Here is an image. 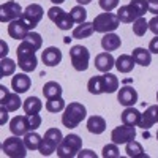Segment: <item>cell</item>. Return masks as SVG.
<instances>
[{"instance_id":"obj_49","label":"cell","mask_w":158,"mask_h":158,"mask_svg":"<svg viewBox=\"0 0 158 158\" xmlns=\"http://www.w3.org/2000/svg\"><path fill=\"white\" fill-rule=\"evenodd\" d=\"M76 2H77L79 5H82V6H84V5H89L92 0H76Z\"/></svg>"},{"instance_id":"obj_15","label":"cell","mask_w":158,"mask_h":158,"mask_svg":"<svg viewBox=\"0 0 158 158\" xmlns=\"http://www.w3.org/2000/svg\"><path fill=\"white\" fill-rule=\"evenodd\" d=\"M41 60L46 67H57L62 62V51L56 46H49L43 51L41 54Z\"/></svg>"},{"instance_id":"obj_14","label":"cell","mask_w":158,"mask_h":158,"mask_svg":"<svg viewBox=\"0 0 158 158\" xmlns=\"http://www.w3.org/2000/svg\"><path fill=\"white\" fill-rule=\"evenodd\" d=\"M32 87V79L30 76H27V73H18L16 76H13L11 79V89L13 92H16V94H25L29 89Z\"/></svg>"},{"instance_id":"obj_12","label":"cell","mask_w":158,"mask_h":158,"mask_svg":"<svg viewBox=\"0 0 158 158\" xmlns=\"http://www.w3.org/2000/svg\"><path fill=\"white\" fill-rule=\"evenodd\" d=\"M117 101L122 106L128 108V106H135L138 103V92L136 89H133L131 85H123L120 87V90L117 92Z\"/></svg>"},{"instance_id":"obj_3","label":"cell","mask_w":158,"mask_h":158,"mask_svg":"<svg viewBox=\"0 0 158 158\" xmlns=\"http://www.w3.org/2000/svg\"><path fill=\"white\" fill-rule=\"evenodd\" d=\"M81 149H82L81 136L71 133L62 139V142L59 144L56 152H57V156H60V158H74V156H77Z\"/></svg>"},{"instance_id":"obj_32","label":"cell","mask_w":158,"mask_h":158,"mask_svg":"<svg viewBox=\"0 0 158 158\" xmlns=\"http://www.w3.org/2000/svg\"><path fill=\"white\" fill-rule=\"evenodd\" d=\"M16 65L11 59L8 57H3L2 60H0V77H6V76H11V74H15L16 71Z\"/></svg>"},{"instance_id":"obj_43","label":"cell","mask_w":158,"mask_h":158,"mask_svg":"<svg viewBox=\"0 0 158 158\" xmlns=\"http://www.w3.org/2000/svg\"><path fill=\"white\" fill-rule=\"evenodd\" d=\"M147 11L153 16H158V0H147Z\"/></svg>"},{"instance_id":"obj_8","label":"cell","mask_w":158,"mask_h":158,"mask_svg":"<svg viewBox=\"0 0 158 158\" xmlns=\"http://www.w3.org/2000/svg\"><path fill=\"white\" fill-rule=\"evenodd\" d=\"M44 16V10L41 5L38 3H30L27 8L24 10L22 16H21V21L27 25L29 30H35V27L38 25V22L43 19Z\"/></svg>"},{"instance_id":"obj_22","label":"cell","mask_w":158,"mask_h":158,"mask_svg":"<svg viewBox=\"0 0 158 158\" xmlns=\"http://www.w3.org/2000/svg\"><path fill=\"white\" fill-rule=\"evenodd\" d=\"M117 18H118V21L123 22V24H131V22H135L139 16H138V13L135 11V8L128 3V5H122L120 8H118Z\"/></svg>"},{"instance_id":"obj_4","label":"cell","mask_w":158,"mask_h":158,"mask_svg":"<svg viewBox=\"0 0 158 158\" xmlns=\"http://www.w3.org/2000/svg\"><path fill=\"white\" fill-rule=\"evenodd\" d=\"M118 25H120V21H118L117 15H114V13H108V11H104V13H101V15L95 16V19H94V30L97 33H103V35L117 30Z\"/></svg>"},{"instance_id":"obj_27","label":"cell","mask_w":158,"mask_h":158,"mask_svg":"<svg viewBox=\"0 0 158 158\" xmlns=\"http://www.w3.org/2000/svg\"><path fill=\"white\" fill-rule=\"evenodd\" d=\"M22 109L25 114H40V111L43 109V103L38 97H29L27 100H24Z\"/></svg>"},{"instance_id":"obj_50","label":"cell","mask_w":158,"mask_h":158,"mask_svg":"<svg viewBox=\"0 0 158 158\" xmlns=\"http://www.w3.org/2000/svg\"><path fill=\"white\" fill-rule=\"evenodd\" d=\"M51 2L54 3V5H62V3L65 2V0H51Z\"/></svg>"},{"instance_id":"obj_46","label":"cell","mask_w":158,"mask_h":158,"mask_svg":"<svg viewBox=\"0 0 158 158\" xmlns=\"http://www.w3.org/2000/svg\"><path fill=\"white\" fill-rule=\"evenodd\" d=\"M77 156H79V158H84V156H90V158H97V153H95L94 150H89V149H85V150H79Z\"/></svg>"},{"instance_id":"obj_45","label":"cell","mask_w":158,"mask_h":158,"mask_svg":"<svg viewBox=\"0 0 158 158\" xmlns=\"http://www.w3.org/2000/svg\"><path fill=\"white\" fill-rule=\"evenodd\" d=\"M149 51L152 52V54H158V35H155V38L150 40V43H149Z\"/></svg>"},{"instance_id":"obj_31","label":"cell","mask_w":158,"mask_h":158,"mask_svg":"<svg viewBox=\"0 0 158 158\" xmlns=\"http://www.w3.org/2000/svg\"><path fill=\"white\" fill-rule=\"evenodd\" d=\"M87 90L92 95H101L104 94L103 90V77L101 76H92L87 82Z\"/></svg>"},{"instance_id":"obj_11","label":"cell","mask_w":158,"mask_h":158,"mask_svg":"<svg viewBox=\"0 0 158 158\" xmlns=\"http://www.w3.org/2000/svg\"><path fill=\"white\" fill-rule=\"evenodd\" d=\"M22 13L24 10L21 8V5L18 2H6L3 3L2 6H0V21H2L3 24H10L11 21H15V19H19L22 16Z\"/></svg>"},{"instance_id":"obj_17","label":"cell","mask_w":158,"mask_h":158,"mask_svg":"<svg viewBox=\"0 0 158 158\" xmlns=\"http://www.w3.org/2000/svg\"><path fill=\"white\" fill-rule=\"evenodd\" d=\"M115 67V59L111 52H101L95 57V68L101 73H108Z\"/></svg>"},{"instance_id":"obj_42","label":"cell","mask_w":158,"mask_h":158,"mask_svg":"<svg viewBox=\"0 0 158 158\" xmlns=\"http://www.w3.org/2000/svg\"><path fill=\"white\" fill-rule=\"evenodd\" d=\"M27 118H29V125L32 131H36L41 127V115L40 114H27Z\"/></svg>"},{"instance_id":"obj_21","label":"cell","mask_w":158,"mask_h":158,"mask_svg":"<svg viewBox=\"0 0 158 158\" xmlns=\"http://www.w3.org/2000/svg\"><path fill=\"white\" fill-rule=\"evenodd\" d=\"M135 65H136V62H135L133 56L122 54L120 57L115 59V68H117L118 73H123V74L131 73V71H133V68H135Z\"/></svg>"},{"instance_id":"obj_44","label":"cell","mask_w":158,"mask_h":158,"mask_svg":"<svg viewBox=\"0 0 158 158\" xmlns=\"http://www.w3.org/2000/svg\"><path fill=\"white\" fill-rule=\"evenodd\" d=\"M149 30L153 32L155 35H158V16H153V18L149 21Z\"/></svg>"},{"instance_id":"obj_52","label":"cell","mask_w":158,"mask_h":158,"mask_svg":"<svg viewBox=\"0 0 158 158\" xmlns=\"http://www.w3.org/2000/svg\"><path fill=\"white\" fill-rule=\"evenodd\" d=\"M156 139H158V131H156Z\"/></svg>"},{"instance_id":"obj_5","label":"cell","mask_w":158,"mask_h":158,"mask_svg":"<svg viewBox=\"0 0 158 158\" xmlns=\"http://www.w3.org/2000/svg\"><path fill=\"white\" fill-rule=\"evenodd\" d=\"M21 136H16L13 135L11 138H6L2 144V152L6 155V156H11V158H24L27 156V146H25L24 139H19Z\"/></svg>"},{"instance_id":"obj_1","label":"cell","mask_w":158,"mask_h":158,"mask_svg":"<svg viewBox=\"0 0 158 158\" xmlns=\"http://www.w3.org/2000/svg\"><path fill=\"white\" fill-rule=\"evenodd\" d=\"M36 49L29 43L22 40L21 44L16 49V54H18V65L19 68L24 73H32L36 70V65H38V59H36Z\"/></svg>"},{"instance_id":"obj_36","label":"cell","mask_w":158,"mask_h":158,"mask_svg":"<svg viewBox=\"0 0 158 158\" xmlns=\"http://www.w3.org/2000/svg\"><path fill=\"white\" fill-rule=\"evenodd\" d=\"M57 150V146L54 142H52L51 139H48V138H43V141H41V144H40V149H38V152L41 153L43 156H49V155H52Z\"/></svg>"},{"instance_id":"obj_37","label":"cell","mask_w":158,"mask_h":158,"mask_svg":"<svg viewBox=\"0 0 158 158\" xmlns=\"http://www.w3.org/2000/svg\"><path fill=\"white\" fill-rule=\"evenodd\" d=\"M25 41H29L36 51H40L41 49V44H43V38H41V35L40 33H36L35 30H30L29 33H27V36L24 38Z\"/></svg>"},{"instance_id":"obj_18","label":"cell","mask_w":158,"mask_h":158,"mask_svg":"<svg viewBox=\"0 0 158 158\" xmlns=\"http://www.w3.org/2000/svg\"><path fill=\"white\" fill-rule=\"evenodd\" d=\"M158 120V104H152L146 109V112H142L141 122L138 127L144 128V130H150Z\"/></svg>"},{"instance_id":"obj_35","label":"cell","mask_w":158,"mask_h":158,"mask_svg":"<svg viewBox=\"0 0 158 158\" xmlns=\"http://www.w3.org/2000/svg\"><path fill=\"white\" fill-rule=\"evenodd\" d=\"M70 15H71L74 24H82V22H85V19H87V11H85V8H84L82 5L73 6L71 11H70Z\"/></svg>"},{"instance_id":"obj_51","label":"cell","mask_w":158,"mask_h":158,"mask_svg":"<svg viewBox=\"0 0 158 158\" xmlns=\"http://www.w3.org/2000/svg\"><path fill=\"white\" fill-rule=\"evenodd\" d=\"M156 101H158V92H156Z\"/></svg>"},{"instance_id":"obj_30","label":"cell","mask_w":158,"mask_h":158,"mask_svg":"<svg viewBox=\"0 0 158 158\" xmlns=\"http://www.w3.org/2000/svg\"><path fill=\"white\" fill-rule=\"evenodd\" d=\"M41 141H43V138L36 131H29L27 135H24V142H25V146H27L29 150H38Z\"/></svg>"},{"instance_id":"obj_26","label":"cell","mask_w":158,"mask_h":158,"mask_svg":"<svg viewBox=\"0 0 158 158\" xmlns=\"http://www.w3.org/2000/svg\"><path fill=\"white\" fill-rule=\"evenodd\" d=\"M103 77V90L104 94H114V92H117L118 89V77L112 73H103L101 74Z\"/></svg>"},{"instance_id":"obj_41","label":"cell","mask_w":158,"mask_h":158,"mask_svg":"<svg viewBox=\"0 0 158 158\" xmlns=\"http://www.w3.org/2000/svg\"><path fill=\"white\" fill-rule=\"evenodd\" d=\"M118 2H120V0H98V5H100L101 10L111 13L114 8L118 6Z\"/></svg>"},{"instance_id":"obj_2","label":"cell","mask_w":158,"mask_h":158,"mask_svg":"<svg viewBox=\"0 0 158 158\" xmlns=\"http://www.w3.org/2000/svg\"><path fill=\"white\" fill-rule=\"evenodd\" d=\"M85 117H87L85 106H84L82 103L73 101V103H70L68 106L63 109L62 123H63V127H67V128H76Z\"/></svg>"},{"instance_id":"obj_10","label":"cell","mask_w":158,"mask_h":158,"mask_svg":"<svg viewBox=\"0 0 158 158\" xmlns=\"http://www.w3.org/2000/svg\"><path fill=\"white\" fill-rule=\"evenodd\" d=\"M0 106H5L10 112H13L22 106V100L19 98V94L10 92L5 85H0Z\"/></svg>"},{"instance_id":"obj_13","label":"cell","mask_w":158,"mask_h":158,"mask_svg":"<svg viewBox=\"0 0 158 158\" xmlns=\"http://www.w3.org/2000/svg\"><path fill=\"white\" fill-rule=\"evenodd\" d=\"M10 131L13 135H16V136H24V135H27L30 130V125H29V118H27V114L25 115H16V117H13L11 118V122H10Z\"/></svg>"},{"instance_id":"obj_29","label":"cell","mask_w":158,"mask_h":158,"mask_svg":"<svg viewBox=\"0 0 158 158\" xmlns=\"http://www.w3.org/2000/svg\"><path fill=\"white\" fill-rule=\"evenodd\" d=\"M62 92H63L62 85H60L59 82H56V81H49V82H46L44 87H43V95H44L46 100L62 97Z\"/></svg>"},{"instance_id":"obj_34","label":"cell","mask_w":158,"mask_h":158,"mask_svg":"<svg viewBox=\"0 0 158 158\" xmlns=\"http://www.w3.org/2000/svg\"><path fill=\"white\" fill-rule=\"evenodd\" d=\"M149 30V21H146V18L141 16L133 22V33L136 36H144L146 32Z\"/></svg>"},{"instance_id":"obj_25","label":"cell","mask_w":158,"mask_h":158,"mask_svg":"<svg viewBox=\"0 0 158 158\" xmlns=\"http://www.w3.org/2000/svg\"><path fill=\"white\" fill-rule=\"evenodd\" d=\"M125 152H127V156H130V158H147L149 156L144 152L142 146L135 139L125 144Z\"/></svg>"},{"instance_id":"obj_47","label":"cell","mask_w":158,"mask_h":158,"mask_svg":"<svg viewBox=\"0 0 158 158\" xmlns=\"http://www.w3.org/2000/svg\"><path fill=\"white\" fill-rule=\"evenodd\" d=\"M0 109H2V120H0V123H2V125H5L6 123V118H8V109L5 108V106H0Z\"/></svg>"},{"instance_id":"obj_28","label":"cell","mask_w":158,"mask_h":158,"mask_svg":"<svg viewBox=\"0 0 158 158\" xmlns=\"http://www.w3.org/2000/svg\"><path fill=\"white\" fill-rule=\"evenodd\" d=\"M94 22H82V24H79L77 27L73 29V38L76 40H84V38H89L92 36V33H94Z\"/></svg>"},{"instance_id":"obj_7","label":"cell","mask_w":158,"mask_h":158,"mask_svg":"<svg viewBox=\"0 0 158 158\" xmlns=\"http://www.w3.org/2000/svg\"><path fill=\"white\" fill-rule=\"evenodd\" d=\"M48 18L54 22L57 25V29H60V30H70L74 25L71 15H68L67 11H63L59 5H54L52 8L48 10Z\"/></svg>"},{"instance_id":"obj_39","label":"cell","mask_w":158,"mask_h":158,"mask_svg":"<svg viewBox=\"0 0 158 158\" xmlns=\"http://www.w3.org/2000/svg\"><path fill=\"white\" fill-rule=\"evenodd\" d=\"M104 158H118L120 156V150H118V146L117 144H108V146L103 147V153H101Z\"/></svg>"},{"instance_id":"obj_24","label":"cell","mask_w":158,"mask_h":158,"mask_svg":"<svg viewBox=\"0 0 158 158\" xmlns=\"http://www.w3.org/2000/svg\"><path fill=\"white\" fill-rule=\"evenodd\" d=\"M133 59L138 65H141V67H149V65L152 63V52L146 48H136L133 49Z\"/></svg>"},{"instance_id":"obj_48","label":"cell","mask_w":158,"mask_h":158,"mask_svg":"<svg viewBox=\"0 0 158 158\" xmlns=\"http://www.w3.org/2000/svg\"><path fill=\"white\" fill-rule=\"evenodd\" d=\"M0 44H2V52H0V57H6V54H8V44L3 41V40H2V41H0Z\"/></svg>"},{"instance_id":"obj_23","label":"cell","mask_w":158,"mask_h":158,"mask_svg":"<svg viewBox=\"0 0 158 158\" xmlns=\"http://www.w3.org/2000/svg\"><path fill=\"white\" fill-rule=\"evenodd\" d=\"M87 130L92 135H101L106 130V120L101 115H92L87 120Z\"/></svg>"},{"instance_id":"obj_16","label":"cell","mask_w":158,"mask_h":158,"mask_svg":"<svg viewBox=\"0 0 158 158\" xmlns=\"http://www.w3.org/2000/svg\"><path fill=\"white\" fill-rule=\"evenodd\" d=\"M29 32H30V30L27 29V25L21 21V18L11 21V22L8 24V35H10L13 40H21V41H22V40L27 36Z\"/></svg>"},{"instance_id":"obj_20","label":"cell","mask_w":158,"mask_h":158,"mask_svg":"<svg viewBox=\"0 0 158 158\" xmlns=\"http://www.w3.org/2000/svg\"><path fill=\"white\" fill-rule=\"evenodd\" d=\"M120 46H122V40H120V36L115 35L114 32L104 33V36L101 38V48H103L104 51H106V52L117 51Z\"/></svg>"},{"instance_id":"obj_6","label":"cell","mask_w":158,"mask_h":158,"mask_svg":"<svg viewBox=\"0 0 158 158\" xmlns=\"http://www.w3.org/2000/svg\"><path fill=\"white\" fill-rule=\"evenodd\" d=\"M70 60H71V65L76 71H85L89 68V62H90V52L85 46H81V44H76V46H71L70 49Z\"/></svg>"},{"instance_id":"obj_19","label":"cell","mask_w":158,"mask_h":158,"mask_svg":"<svg viewBox=\"0 0 158 158\" xmlns=\"http://www.w3.org/2000/svg\"><path fill=\"white\" fill-rule=\"evenodd\" d=\"M141 117H142V112H139V111H138L136 108H133V106L125 108L123 112L120 114L122 123L130 125V127H138L139 122H141Z\"/></svg>"},{"instance_id":"obj_9","label":"cell","mask_w":158,"mask_h":158,"mask_svg":"<svg viewBox=\"0 0 158 158\" xmlns=\"http://www.w3.org/2000/svg\"><path fill=\"white\" fill-rule=\"evenodd\" d=\"M135 138H136V128L130 127V125H125V123H122L120 127H115L111 131V141L114 144H117V146L127 144L130 141H133Z\"/></svg>"},{"instance_id":"obj_40","label":"cell","mask_w":158,"mask_h":158,"mask_svg":"<svg viewBox=\"0 0 158 158\" xmlns=\"http://www.w3.org/2000/svg\"><path fill=\"white\" fill-rule=\"evenodd\" d=\"M130 5L135 8V11L138 13V16H144L147 13V0H131Z\"/></svg>"},{"instance_id":"obj_33","label":"cell","mask_w":158,"mask_h":158,"mask_svg":"<svg viewBox=\"0 0 158 158\" xmlns=\"http://www.w3.org/2000/svg\"><path fill=\"white\" fill-rule=\"evenodd\" d=\"M65 108H67V103L62 97L59 98H51L46 101V111L52 112V114H57V112H62Z\"/></svg>"},{"instance_id":"obj_38","label":"cell","mask_w":158,"mask_h":158,"mask_svg":"<svg viewBox=\"0 0 158 158\" xmlns=\"http://www.w3.org/2000/svg\"><path fill=\"white\" fill-rule=\"evenodd\" d=\"M44 138L51 139V141H52V142H54L56 146L59 147V144H60V142H62V139H63V135H62V131H60L59 128H49V130H46Z\"/></svg>"}]
</instances>
